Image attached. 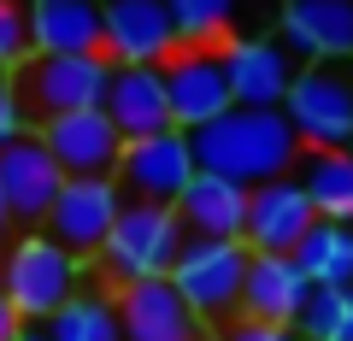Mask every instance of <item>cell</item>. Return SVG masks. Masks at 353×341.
Returning a JSON list of instances; mask_svg holds the SVG:
<instances>
[{"mask_svg":"<svg viewBox=\"0 0 353 341\" xmlns=\"http://www.w3.org/2000/svg\"><path fill=\"white\" fill-rule=\"evenodd\" d=\"M194 165L212 171V177H230L241 189H259V183H277L301 165V136L283 112H259V106H230L224 118L194 130Z\"/></svg>","mask_w":353,"mask_h":341,"instance_id":"6da1fadb","label":"cell"},{"mask_svg":"<svg viewBox=\"0 0 353 341\" xmlns=\"http://www.w3.org/2000/svg\"><path fill=\"white\" fill-rule=\"evenodd\" d=\"M112 71L118 65L106 59V53H30L12 71V89H18V106H24L30 130H41V124H53V118L106 106Z\"/></svg>","mask_w":353,"mask_h":341,"instance_id":"7a4b0ae2","label":"cell"},{"mask_svg":"<svg viewBox=\"0 0 353 341\" xmlns=\"http://www.w3.org/2000/svg\"><path fill=\"white\" fill-rule=\"evenodd\" d=\"M189 229L176 218V206H148V200H124L112 236L101 247V271L118 282V289H136V282L171 277L176 253H183Z\"/></svg>","mask_w":353,"mask_h":341,"instance_id":"3957f363","label":"cell"},{"mask_svg":"<svg viewBox=\"0 0 353 341\" xmlns=\"http://www.w3.org/2000/svg\"><path fill=\"white\" fill-rule=\"evenodd\" d=\"M83 282V259L77 253H65L53 236H41V229H30L24 241H12L6 247V265H0V294L18 306V318L24 324H48L53 312H59L71 294Z\"/></svg>","mask_w":353,"mask_h":341,"instance_id":"277c9868","label":"cell"},{"mask_svg":"<svg viewBox=\"0 0 353 341\" xmlns=\"http://www.w3.org/2000/svg\"><path fill=\"white\" fill-rule=\"evenodd\" d=\"M248 265H253V247L248 241H183L171 265L176 294L194 306L201 324H236L241 318V289H248Z\"/></svg>","mask_w":353,"mask_h":341,"instance_id":"5b68a950","label":"cell"},{"mask_svg":"<svg viewBox=\"0 0 353 341\" xmlns=\"http://www.w3.org/2000/svg\"><path fill=\"white\" fill-rule=\"evenodd\" d=\"M283 118L294 124L301 147H353V59H312L301 65Z\"/></svg>","mask_w":353,"mask_h":341,"instance_id":"8992f818","label":"cell"},{"mask_svg":"<svg viewBox=\"0 0 353 341\" xmlns=\"http://www.w3.org/2000/svg\"><path fill=\"white\" fill-rule=\"evenodd\" d=\"M194 141L189 130H165L148 141H124V159H118V189L124 200H148V206H176L183 189L194 183Z\"/></svg>","mask_w":353,"mask_h":341,"instance_id":"52a82bcc","label":"cell"},{"mask_svg":"<svg viewBox=\"0 0 353 341\" xmlns=\"http://www.w3.org/2000/svg\"><path fill=\"white\" fill-rule=\"evenodd\" d=\"M118 212H124V189H118V177H65V189H59V200H53L41 236H53L65 253L88 259V253L106 247Z\"/></svg>","mask_w":353,"mask_h":341,"instance_id":"ba28073f","label":"cell"},{"mask_svg":"<svg viewBox=\"0 0 353 341\" xmlns=\"http://www.w3.org/2000/svg\"><path fill=\"white\" fill-rule=\"evenodd\" d=\"M165 94H171V124L189 130V136L212 118H224L236 106L224 48H176L165 59Z\"/></svg>","mask_w":353,"mask_h":341,"instance_id":"9c48e42d","label":"cell"},{"mask_svg":"<svg viewBox=\"0 0 353 341\" xmlns=\"http://www.w3.org/2000/svg\"><path fill=\"white\" fill-rule=\"evenodd\" d=\"M0 189H6V206H12V224H24V229L48 224L53 200L65 189V171H59V159L48 153V141L36 130L18 136L12 147L0 153Z\"/></svg>","mask_w":353,"mask_h":341,"instance_id":"30bf717a","label":"cell"},{"mask_svg":"<svg viewBox=\"0 0 353 341\" xmlns=\"http://www.w3.org/2000/svg\"><path fill=\"white\" fill-rule=\"evenodd\" d=\"M224 65H230L236 106H259V112H283L294 76H301V59L283 48V36H241V41H230Z\"/></svg>","mask_w":353,"mask_h":341,"instance_id":"8fae6325","label":"cell"},{"mask_svg":"<svg viewBox=\"0 0 353 341\" xmlns=\"http://www.w3.org/2000/svg\"><path fill=\"white\" fill-rule=\"evenodd\" d=\"M48 141V153L59 159L65 177H118V159H124V136L118 124L94 106V112H71V118H53V124L36 130Z\"/></svg>","mask_w":353,"mask_h":341,"instance_id":"7c38bea8","label":"cell"},{"mask_svg":"<svg viewBox=\"0 0 353 341\" xmlns=\"http://www.w3.org/2000/svg\"><path fill=\"white\" fill-rule=\"evenodd\" d=\"M118 324H124V341H206L212 329L194 318V306L176 294L171 277L118 289Z\"/></svg>","mask_w":353,"mask_h":341,"instance_id":"4fadbf2b","label":"cell"},{"mask_svg":"<svg viewBox=\"0 0 353 341\" xmlns=\"http://www.w3.org/2000/svg\"><path fill=\"white\" fill-rule=\"evenodd\" d=\"M183 48L165 0H106V59L112 65H165Z\"/></svg>","mask_w":353,"mask_h":341,"instance_id":"5bb4252c","label":"cell"},{"mask_svg":"<svg viewBox=\"0 0 353 341\" xmlns=\"http://www.w3.org/2000/svg\"><path fill=\"white\" fill-rule=\"evenodd\" d=\"M312 224H318V212L306 200L301 177H277V183H259L248 194V236L241 241L253 253H294Z\"/></svg>","mask_w":353,"mask_h":341,"instance_id":"9a60e30c","label":"cell"},{"mask_svg":"<svg viewBox=\"0 0 353 341\" xmlns=\"http://www.w3.org/2000/svg\"><path fill=\"white\" fill-rule=\"evenodd\" d=\"M283 48L294 59H353V0H283Z\"/></svg>","mask_w":353,"mask_h":341,"instance_id":"2e32d148","label":"cell"},{"mask_svg":"<svg viewBox=\"0 0 353 341\" xmlns=\"http://www.w3.org/2000/svg\"><path fill=\"white\" fill-rule=\"evenodd\" d=\"M101 112L118 124L124 141H148V136L176 130L171 124V94H165V65H118Z\"/></svg>","mask_w":353,"mask_h":341,"instance_id":"e0dca14e","label":"cell"},{"mask_svg":"<svg viewBox=\"0 0 353 341\" xmlns=\"http://www.w3.org/2000/svg\"><path fill=\"white\" fill-rule=\"evenodd\" d=\"M183 48H230L241 36H265V12L283 0H165Z\"/></svg>","mask_w":353,"mask_h":341,"instance_id":"ac0fdd59","label":"cell"},{"mask_svg":"<svg viewBox=\"0 0 353 341\" xmlns=\"http://www.w3.org/2000/svg\"><path fill=\"white\" fill-rule=\"evenodd\" d=\"M248 194L241 183L230 177H212V171H194V183L183 189L176 200V218L194 241H241L248 236Z\"/></svg>","mask_w":353,"mask_h":341,"instance_id":"d6986e66","label":"cell"},{"mask_svg":"<svg viewBox=\"0 0 353 341\" xmlns=\"http://www.w3.org/2000/svg\"><path fill=\"white\" fill-rule=\"evenodd\" d=\"M306 271L294 265V253H253L248 265V289H241V318H259V324H294L306 312Z\"/></svg>","mask_w":353,"mask_h":341,"instance_id":"ffe728a7","label":"cell"},{"mask_svg":"<svg viewBox=\"0 0 353 341\" xmlns=\"http://www.w3.org/2000/svg\"><path fill=\"white\" fill-rule=\"evenodd\" d=\"M36 53H106V0H41L30 6Z\"/></svg>","mask_w":353,"mask_h":341,"instance_id":"44dd1931","label":"cell"},{"mask_svg":"<svg viewBox=\"0 0 353 341\" xmlns=\"http://www.w3.org/2000/svg\"><path fill=\"white\" fill-rule=\"evenodd\" d=\"M306 200H312L318 218L330 224H353V147H306L301 165H294Z\"/></svg>","mask_w":353,"mask_h":341,"instance_id":"7402d4cb","label":"cell"},{"mask_svg":"<svg viewBox=\"0 0 353 341\" xmlns=\"http://www.w3.org/2000/svg\"><path fill=\"white\" fill-rule=\"evenodd\" d=\"M294 265L306 271L312 289H353V224L318 218L306 229V241L294 247Z\"/></svg>","mask_w":353,"mask_h":341,"instance_id":"603a6c76","label":"cell"},{"mask_svg":"<svg viewBox=\"0 0 353 341\" xmlns=\"http://www.w3.org/2000/svg\"><path fill=\"white\" fill-rule=\"evenodd\" d=\"M41 329H48V341H124L118 300H106V294H71Z\"/></svg>","mask_w":353,"mask_h":341,"instance_id":"cb8c5ba5","label":"cell"},{"mask_svg":"<svg viewBox=\"0 0 353 341\" xmlns=\"http://www.w3.org/2000/svg\"><path fill=\"white\" fill-rule=\"evenodd\" d=\"M294 329L301 341H353V289H312Z\"/></svg>","mask_w":353,"mask_h":341,"instance_id":"d4e9b609","label":"cell"},{"mask_svg":"<svg viewBox=\"0 0 353 341\" xmlns=\"http://www.w3.org/2000/svg\"><path fill=\"white\" fill-rule=\"evenodd\" d=\"M30 53H36L30 48V6L24 0H0V71L12 76Z\"/></svg>","mask_w":353,"mask_h":341,"instance_id":"484cf974","label":"cell"},{"mask_svg":"<svg viewBox=\"0 0 353 341\" xmlns=\"http://www.w3.org/2000/svg\"><path fill=\"white\" fill-rule=\"evenodd\" d=\"M18 136H30V118H24V106H18V89H12V76L0 71V153L12 147Z\"/></svg>","mask_w":353,"mask_h":341,"instance_id":"4316f807","label":"cell"},{"mask_svg":"<svg viewBox=\"0 0 353 341\" xmlns=\"http://www.w3.org/2000/svg\"><path fill=\"white\" fill-rule=\"evenodd\" d=\"M218 341H301L294 324H259V318H236L218 329Z\"/></svg>","mask_w":353,"mask_h":341,"instance_id":"83f0119b","label":"cell"},{"mask_svg":"<svg viewBox=\"0 0 353 341\" xmlns=\"http://www.w3.org/2000/svg\"><path fill=\"white\" fill-rule=\"evenodd\" d=\"M18 329H24V318H18V306L0 294V341H18Z\"/></svg>","mask_w":353,"mask_h":341,"instance_id":"f1b7e54d","label":"cell"},{"mask_svg":"<svg viewBox=\"0 0 353 341\" xmlns=\"http://www.w3.org/2000/svg\"><path fill=\"white\" fill-rule=\"evenodd\" d=\"M12 236V206H6V189H0V241Z\"/></svg>","mask_w":353,"mask_h":341,"instance_id":"f546056e","label":"cell"},{"mask_svg":"<svg viewBox=\"0 0 353 341\" xmlns=\"http://www.w3.org/2000/svg\"><path fill=\"white\" fill-rule=\"evenodd\" d=\"M18 341H48V329H41V324H24V329H18Z\"/></svg>","mask_w":353,"mask_h":341,"instance_id":"4dcf8cb0","label":"cell"},{"mask_svg":"<svg viewBox=\"0 0 353 341\" xmlns=\"http://www.w3.org/2000/svg\"><path fill=\"white\" fill-rule=\"evenodd\" d=\"M30 6H41V0H30Z\"/></svg>","mask_w":353,"mask_h":341,"instance_id":"1f68e13d","label":"cell"}]
</instances>
